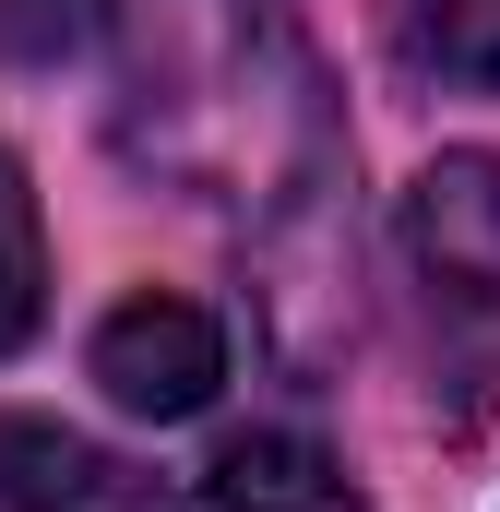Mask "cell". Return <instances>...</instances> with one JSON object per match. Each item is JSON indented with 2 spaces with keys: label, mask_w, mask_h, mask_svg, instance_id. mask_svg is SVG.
<instances>
[{
  "label": "cell",
  "mask_w": 500,
  "mask_h": 512,
  "mask_svg": "<svg viewBox=\"0 0 500 512\" xmlns=\"http://www.w3.org/2000/svg\"><path fill=\"white\" fill-rule=\"evenodd\" d=\"M262 72H310L274 0H131V143L203 179L215 203L274 191Z\"/></svg>",
  "instance_id": "obj_1"
},
{
  "label": "cell",
  "mask_w": 500,
  "mask_h": 512,
  "mask_svg": "<svg viewBox=\"0 0 500 512\" xmlns=\"http://www.w3.org/2000/svg\"><path fill=\"white\" fill-rule=\"evenodd\" d=\"M405 262H417L441 334L500 346V155H441L405 191Z\"/></svg>",
  "instance_id": "obj_2"
},
{
  "label": "cell",
  "mask_w": 500,
  "mask_h": 512,
  "mask_svg": "<svg viewBox=\"0 0 500 512\" xmlns=\"http://www.w3.org/2000/svg\"><path fill=\"white\" fill-rule=\"evenodd\" d=\"M96 382L108 405L131 417H203L215 382H227V334H215V310H191V298H120L108 322H96Z\"/></svg>",
  "instance_id": "obj_3"
},
{
  "label": "cell",
  "mask_w": 500,
  "mask_h": 512,
  "mask_svg": "<svg viewBox=\"0 0 500 512\" xmlns=\"http://www.w3.org/2000/svg\"><path fill=\"white\" fill-rule=\"evenodd\" d=\"M203 512H370V501H358V477H346L322 441H298V429H250V441L215 453Z\"/></svg>",
  "instance_id": "obj_4"
},
{
  "label": "cell",
  "mask_w": 500,
  "mask_h": 512,
  "mask_svg": "<svg viewBox=\"0 0 500 512\" xmlns=\"http://www.w3.org/2000/svg\"><path fill=\"white\" fill-rule=\"evenodd\" d=\"M0 512H120V465L48 417H0Z\"/></svg>",
  "instance_id": "obj_5"
},
{
  "label": "cell",
  "mask_w": 500,
  "mask_h": 512,
  "mask_svg": "<svg viewBox=\"0 0 500 512\" xmlns=\"http://www.w3.org/2000/svg\"><path fill=\"white\" fill-rule=\"evenodd\" d=\"M393 48L429 84L500 96V0H393Z\"/></svg>",
  "instance_id": "obj_6"
},
{
  "label": "cell",
  "mask_w": 500,
  "mask_h": 512,
  "mask_svg": "<svg viewBox=\"0 0 500 512\" xmlns=\"http://www.w3.org/2000/svg\"><path fill=\"white\" fill-rule=\"evenodd\" d=\"M36 298H48V239H36V191L24 167L0 155V346L36 334Z\"/></svg>",
  "instance_id": "obj_7"
}]
</instances>
